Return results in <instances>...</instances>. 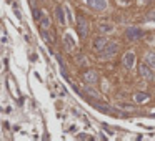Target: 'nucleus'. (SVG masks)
<instances>
[{"label":"nucleus","mask_w":155,"mask_h":141,"mask_svg":"<svg viewBox=\"0 0 155 141\" xmlns=\"http://www.w3.org/2000/svg\"><path fill=\"white\" fill-rule=\"evenodd\" d=\"M152 66L150 65H140V75L144 76V78H147V80H155V75L152 73V70H150Z\"/></svg>","instance_id":"nucleus-4"},{"label":"nucleus","mask_w":155,"mask_h":141,"mask_svg":"<svg viewBox=\"0 0 155 141\" xmlns=\"http://www.w3.org/2000/svg\"><path fill=\"white\" fill-rule=\"evenodd\" d=\"M77 25H78V33H80V37L85 38V37L88 35V27H87V20H85L82 15L77 17Z\"/></svg>","instance_id":"nucleus-1"},{"label":"nucleus","mask_w":155,"mask_h":141,"mask_svg":"<svg viewBox=\"0 0 155 141\" xmlns=\"http://www.w3.org/2000/svg\"><path fill=\"white\" fill-rule=\"evenodd\" d=\"M155 20V12H152L149 17H147V22H154Z\"/></svg>","instance_id":"nucleus-18"},{"label":"nucleus","mask_w":155,"mask_h":141,"mask_svg":"<svg viewBox=\"0 0 155 141\" xmlns=\"http://www.w3.org/2000/svg\"><path fill=\"white\" fill-rule=\"evenodd\" d=\"M134 63H135V53L134 51H127L125 56H124V65L127 66V68H132Z\"/></svg>","instance_id":"nucleus-7"},{"label":"nucleus","mask_w":155,"mask_h":141,"mask_svg":"<svg viewBox=\"0 0 155 141\" xmlns=\"http://www.w3.org/2000/svg\"><path fill=\"white\" fill-rule=\"evenodd\" d=\"M57 18H58V22H60V23H65V17H63V8L62 7H57Z\"/></svg>","instance_id":"nucleus-9"},{"label":"nucleus","mask_w":155,"mask_h":141,"mask_svg":"<svg viewBox=\"0 0 155 141\" xmlns=\"http://www.w3.org/2000/svg\"><path fill=\"white\" fill-rule=\"evenodd\" d=\"M87 91H88V93H90V95L97 96V91H95V90H92V88H87Z\"/></svg>","instance_id":"nucleus-19"},{"label":"nucleus","mask_w":155,"mask_h":141,"mask_svg":"<svg viewBox=\"0 0 155 141\" xmlns=\"http://www.w3.org/2000/svg\"><path fill=\"white\" fill-rule=\"evenodd\" d=\"M117 50H119V45L117 43H114V42H110L109 45L103 48V56H114L115 53H117Z\"/></svg>","instance_id":"nucleus-6"},{"label":"nucleus","mask_w":155,"mask_h":141,"mask_svg":"<svg viewBox=\"0 0 155 141\" xmlns=\"http://www.w3.org/2000/svg\"><path fill=\"white\" fill-rule=\"evenodd\" d=\"M147 63L152 68H155V53H147Z\"/></svg>","instance_id":"nucleus-10"},{"label":"nucleus","mask_w":155,"mask_h":141,"mask_svg":"<svg viewBox=\"0 0 155 141\" xmlns=\"http://www.w3.org/2000/svg\"><path fill=\"white\" fill-rule=\"evenodd\" d=\"M135 100L139 101V103L140 101H147L149 100V95L147 93H139V95H135Z\"/></svg>","instance_id":"nucleus-12"},{"label":"nucleus","mask_w":155,"mask_h":141,"mask_svg":"<svg viewBox=\"0 0 155 141\" xmlns=\"http://www.w3.org/2000/svg\"><path fill=\"white\" fill-rule=\"evenodd\" d=\"M65 43H68V48H73V47H75V43H73L72 35H70V33H67V35H65Z\"/></svg>","instance_id":"nucleus-14"},{"label":"nucleus","mask_w":155,"mask_h":141,"mask_svg":"<svg viewBox=\"0 0 155 141\" xmlns=\"http://www.w3.org/2000/svg\"><path fill=\"white\" fill-rule=\"evenodd\" d=\"M40 35H42V38H43V40H45L47 43H52V37L48 35V32H47L45 28H43V30L40 32Z\"/></svg>","instance_id":"nucleus-11"},{"label":"nucleus","mask_w":155,"mask_h":141,"mask_svg":"<svg viewBox=\"0 0 155 141\" xmlns=\"http://www.w3.org/2000/svg\"><path fill=\"white\" fill-rule=\"evenodd\" d=\"M142 35H144V32L139 30V28H135V27H130L129 30H127V38L129 40H139Z\"/></svg>","instance_id":"nucleus-5"},{"label":"nucleus","mask_w":155,"mask_h":141,"mask_svg":"<svg viewBox=\"0 0 155 141\" xmlns=\"http://www.w3.org/2000/svg\"><path fill=\"white\" fill-rule=\"evenodd\" d=\"M109 43H110V42H109V38H107V37H98L97 40L93 42V48H95V50H98V51H102L105 47L109 45Z\"/></svg>","instance_id":"nucleus-3"},{"label":"nucleus","mask_w":155,"mask_h":141,"mask_svg":"<svg viewBox=\"0 0 155 141\" xmlns=\"http://www.w3.org/2000/svg\"><path fill=\"white\" fill-rule=\"evenodd\" d=\"M40 25L43 27V28H48V27H50V18H47V17H42V20H40Z\"/></svg>","instance_id":"nucleus-13"},{"label":"nucleus","mask_w":155,"mask_h":141,"mask_svg":"<svg viewBox=\"0 0 155 141\" xmlns=\"http://www.w3.org/2000/svg\"><path fill=\"white\" fill-rule=\"evenodd\" d=\"M93 106H97L98 110H102V111H110V108L107 105H100V103H93Z\"/></svg>","instance_id":"nucleus-16"},{"label":"nucleus","mask_w":155,"mask_h":141,"mask_svg":"<svg viewBox=\"0 0 155 141\" xmlns=\"http://www.w3.org/2000/svg\"><path fill=\"white\" fill-rule=\"evenodd\" d=\"M122 106V108H125V110H132V108H134V106H130V105H120Z\"/></svg>","instance_id":"nucleus-20"},{"label":"nucleus","mask_w":155,"mask_h":141,"mask_svg":"<svg viewBox=\"0 0 155 141\" xmlns=\"http://www.w3.org/2000/svg\"><path fill=\"white\" fill-rule=\"evenodd\" d=\"M33 17H35V20H42V12L38 10V8H33Z\"/></svg>","instance_id":"nucleus-17"},{"label":"nucleus","mask_w":155,"mask_h":141,"mask_svg":"<svg viewBox=\"0 0 155 141\" xmlns=\"http://www.w3.org/2000/svg\"><path fill=\"white\" fill-rule=\"evenodd\" d=\"M100 30L102 32H112L114 30V27L110 25V23H102V25H100Z\"/></svg>","instance_id":"nucleus-15"},{"label":"nucleus","mask_w":155,"mask_h":141,"mask_svg":"<svg viewBox=\"0 0 155 141\" xmlns=\"http://www.w3.org/2000/svg\"><path fill=\"white\" fill-rule=\"evenodd\" d=\"M87 5L93 10H98V12H103L107 8V0H87Z\"/></svg>","instance_id":"nucleus-2"},{"label":"nucleus","mask_w":155,"mask_h":141,"mask_svg":"<svg viewBox=\"0 0 155 141\" xmlns=\"http://www.w3.org/2000/svg\"><path fill=\"white\" fill-rule=\"evenodd\" d=\"M83 80L87 81V83H95V81H97V73L93 70L85 71V73H83Z\"/></svg>","instance_id":"nucleus-8"}]
</instances>
